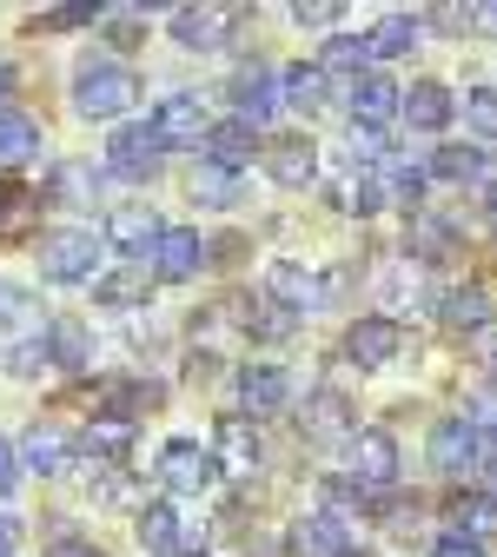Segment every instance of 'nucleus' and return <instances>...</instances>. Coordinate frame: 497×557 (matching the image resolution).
Here are the masks:
<instances>
[{
    "label": "nucleus",
    "mask_w": 497,
    "mask_h": 557,
    "mask_svg": "<svg viewBox=\"0 0 497 557\" xmlns=\"http://www.w3.org/2000/svg\"><path fill=\"white\" fill-rule=\"evenodd\" d=\"M133 74L113 60V53H87L80 66H74V107L87 113V120H120L126 107H133Z\"/></svg>",
    "instance_id": "obj_1"
},
{
    "label": "nucleus",
    "mask_w": 497,
    "mask_h": 557,
    "mask_svg": "<svg viewBox=\"0 0 497 557\" xmlns=\"http://www.w3.org/2000/svg\"><path fill=\"white\" fill-rule=\"evenodd\" d=\"M100 252H107V233L100 226H60V233L40 239V272L47 278H94Z\"/></svg>",
    "instance_id": "obj_2"
},
{
    "label": "nucleus",
    "mask_w": 497,
    "mask_h": 557,
    "mask_svg": "<svg viewBox=\"0 0 497 557\" xmlns=\"http://www.w3.org/2000/svg\"><path fill=\"white\" fill-rule=\"evenodd\" d=\"M160 484L179 492V498H199V492L220 484V458H212L199 438H166L160 445Z\"/></svg>",
    "instance_id": "obj_3"
},
{
    "label": "nucleus",
    "mask_w": 497,
    "mask_h": 557,
    "mask_svg": "<svg viewBox=\"0 0 497 557\" xmlns=\"http://www.w3.org/2000/svg\"><path fill=\"white\" fill-rule=\"evenodd\" d=\"M160 133H153V120H126V126H113V139H107V166L120 173V180H153L160 173Z\"/></svg>",
    "instance_id": "obj_4"
},
{
    "label": "nucleus",
    "mask_w": 497,
    "mask_h": 557,
    "mask_svg": "<svg viewBox=\"0 0 497 557\" xmlns=\"http://www.w3.org/2000/svg\"><path fill=\"white\" fill-rule=\"evenodd\" d=\"M359 438V418H351V398L338 385H319L306 398V445H351Z\"/></svg>",
    "instance_id": "obj_5"
},
{
    "label": "nucleus",
    "mask_w": 497,
    "mask_h": 557,
    "mask_svg": "<svg viewBox=\"0 0 497 557\" xmlns=\"http://www.w3.org/2000/svg\"><path fill=\"white\" fill-rule=\"evenodd\" d=\"M153 133H160V147H206V133H212L206 100L199 94H166L153 107Z\"/></svg>",
    "instance_id": "obj_6"
},
{
    "label": "nucleus",
    "mask_w": 497,
    "mask_h": 557,
    "mask_svg": "<svg viewBox=\"0 0 497 557\" xmlns=\"http://www.w3.org/2000/svg\"><path fill=\"white\" fill-rule=\"evenodd\" d=\"M484 458H490V445H484V432L471 425V418H445L438 438H432V465L451 471V478H464V471H477Z\"/></svg>",
    "instance_id": "obj_7"
},
{
    "label": "nucleus",
    "mask_w": 497,
    "mask_h": 557,
    "mask_svg": "<svg viewBox=\"0 0 497 557\" xmlns=\"http://www.w3.org/2000/svg\"><path fill=\"white\" fill-rule=\"evenodd\" d=\"M351 478H359L365 492H385V484L398 478V438L378 432V425H365L359 438H351Z\"/></svg>",
    "instance_id": "obj_8"
},
{
    "label": "nucleus",
    "mask_w": 497,
    "mask_h": 557,
    "mask_svg": "<svg viewBox=\"0 0 497 557\" xmlns=\"http://www.w3.org/2000/svg\"><path fill=\"white\" fill-rule=\"evenodd\" d=\"M398 345H405L398 319H359V325L345 332V359H351V366H365V372H378V366L398 359Z\"/></svg>",
    "instance_id": "obj_9"
},
{
    "label": "nucleus",
    "mask_w": 497,
    "mask_h": 557,
    "mask_svg": "<svg viewBox=\"0 0 497 557\" xmlns=\"http://www.w3.org/2000/svg\"><path fill=\"white\" fill-rule=\"evenodd\" d=\"M398 113H405V94H398L385 74H365L359 87H351V120H359L365 133H385Z\"/></svg>",
    "instance_id": "obj_10"
},
{
    "label": "nucleus",
    "mask_w": 497,
    "mask_h": 557,
    "mask_svg": "<svg viewBox=\"0 0 497 557\" xmlns=\"http://www.w3.org/2000/svg\"><path fill=\"white\" fill-rule=\"evenodd\" d=\"M265 173H272L278 186H306V180L319 173L312 139H306V133H278V139H265Z\"/></svg>",
    "instance_id": "obj_11"
},
{
    "label": "nucleus",
    "mask_w": 497,
    "mask_h": 557,
    "mask_svg": "<svg viewBox=\"0 0 497 557\" xmlns=\"http://www.w3.org/2000/svg\"><path fill=\"white\" fill-rule=\"evenodd\" d=\"M212 458H220V471H226V478H252V465H259V432L246 425V418H220Z\"/></svg>",
    "instance_id": "obj_12"
},
{
    "label": "nucleus",
    "mask_w": 497,
    "mask_h": 557,
    "mask_svg": "<svg viewBox=\"0 0 497 557\" xmlns=\"http://www.w3.org/2000/svg\"><path fill=\"white\" fill-rule=\"evenodd\" d=\"M233 107H239L246 126L278 113V81H272V66H239V74H233Z\"/></svg>",
    "instance_id": "obj_13"
},
{
    "label": "nucleus",
    "mask_w": 497,
    "mask_h": 557,
    "mask_svg": "<svg viewBox=\"0 0 497 557\" xmlns=\"http://www.w3.org/2000/svg\"><path fill=\"white\" fill-rule=\"evenodd\" d=\"M233 34V8H173V40L179 47H220Z\"/></svg>",
    "instance_id": "obj_14"
},
{
    "label": "nucleus",
    "mask_w": 497,
    "mask_h": 557,
    "mask_svg": "<svg viewBox=\"0 0 497 557\" xmlns=\"http://www.w3.org/2000/svg\"><path fill=\"white\" fill-rule=\"evenodd\" d=\"M286 398H293V379L278 372V366H246V372H239V405H246L252 418L278 411V405H286Z\"/></svg>",
    "instance_id": "obj_15"
},
{
    "label": "nucleus",
    "mask_w": 497,
    "mask_h": 557,
    "mask_svg": "<svg viewBox=\"0 0 497 557\" xmlns=\"http://www.w3.org/2000/svg\"><path fill=\"white\" fill-rule=\"evenodd\" d=\"M293 550H299V557H345L351 537H345V524H338L332 511H312V518L293 524Z\"/></svg>",
    "instance_id": "obj_16"
},
{
    "label": "nucleus",
    "mask_w": 497,
    "mask_h": 557,
    "mask_svg": "<svg viewBox=\"0 0 497 557\" xmlns=\"http://www.w3.org/2000/svg\"><path fill=\"white\" fill-rule=\"evenodd\" d=\"M153 272L160 278H192L199 272V233L192 226H166L160 246H153Z\"/></svg>",
    "instance_id": "obj_17"
},
{
    "label": "nucleus",
    "mask_w": 497,
    "mask_h": 557,
    "mask_svg": "<svg viewBox=\"0 0 497 557\" xmlns=\"http://www.w3.org/2000/svg\"><path fill=\"white\" fill-rule=\"evenodd\" d=\"M34 220H40V193L27 180H0V239H27Z\"/></svg>",
    "instance_id": "obj_18"
},
{
    "label": "nucleus",
    "mask_w": 497,
    "mask_h": 557,
    "mask_svg": "<svg viewBox=\"0 0 497 557\" xmlns=\"http://www.w3.org/2000/svg\"><path fill=\"white\" fill-rule=\"evenodd\" d=\"M405 120H411V133H445L451 126V94L438 81H418L405 94Z\"/></svg>",
    "instance_id": "obj_19"
},
{
    "label": "nucleus",
    "mask_w": 497,
    "mask_h": 557,
    "mask_svg": "<svg viewBox=\"0 0 497 557\" xmlns=\"http://www.w3.org/2000/svg\"><path fill=\"white\" fill-rule=\"evenodd\" d=\"M252 147H259V139H252V126H246V120H220V126L206 133V153H212V166H233V173L252 160Z\"/></svg>",
    "instance_id": "obj_20"
},
{
    "label": "nucleus",
    "mask_w": 497,
    "mask_h": 557,
    "mask_svg": "<svg viewBox=\"0 0 497 557\" xmlns=\"http://www.w3.org/2000/svg\"><path fill=\"white\" fill-rule=\"evenodd\" d=\"M40 153V120H27V113H0V166H27Z\"/></svg>",
    "instance_id": "obj_21"
},
{
    "label": "nucleus",
    "mask_w": 497,
    "mask_h": 557,
    "mask_svg": "<svg viewBox=\"0 0 497 557\" xmlns=\"http://www.w3.org/2000/svg\"><path fill=\"white\" fill-rule=\"evenodd\" d=\"M87 352H94V332H87L80 319H60V325L47 332V359H53L60 372H80V366H87Z\"/></svg>",
    "instance_id": "obj_22"
},
{
    "label": "nucleus",
    "mask_w": 497,
    "mask_h": 557,
    "mask_svg": "<svg viewBox=\"0 0 497 557\" xmlns=\"http://www.w3.org/2000/svg\"><path fill=\"white\" fill-rule=\"evenodd\" d=\"M445 325L464 332V338L484 332V325H490V299H484V286H451V293H445Z\"/></svg>",
    "instance_id": "obj_23"
},
{
    "label": "nucleus",
    "mask_w": 497,
    "mask_h": 557,
    "mask_svg": "<svg viewBox=\"0 0 497 557\" xmlns=\"http://www.w3.org/2000/svg\"><path fill=\"white\" fill-rule=\"evenodd\" d=\"M0 338H27V345H40L47 332H40V299H27V293H0Z\"/></svg>",
    "instance_id": "obj_24"
},
{
    "label": "nucleus",
    "mask_w": 497,
    "mask_h": 557,
    "mask_svg": "<svg viewBox=\"0 0 497 557\" xmlns=\"http://www.w3.org/2000/svg\"><path fill=\"white\" fill-rule=\"evenodd\" d=\"M139 544L153 557H179V511L173 505H147L139 511Z\"/></svg>",
    "instance_id": "obj_25"
},
{
    "label": "nucleus",
    "mask_w": 497,
    "mask_h": 557,
    "mask_svg": "<svg viewBox=\"0 0 497 557\" xmlns=\"http://www.w3.org/2000/svg\"><path fill=\"white\" fill-rule=\"evenodd\" d=\"M160 233H166V220H153V213H139V206H126V213H113V246H126V252H147V246H160Z\"/></svg>",
    "instance_id": "obj_26"
},
{
    "label": "nucleus",
    "mask_w": 497,
    "mask_h": 557,
    "mask_svg": "<svg viewBox=\"0 0 497 557\" xmlns=\"http://www.w3.org/2000/svg\"><path fill=\"white\" fill-rule=\"evenodd\" d=\"M365 60H372V40H365V34H332V40H325V53H319L325 74H359Z\"/></svg>",
    "instance_id": "obj_27"
},
{
    "label": "nucleus",
    "mask_w": 497,
    "mask_h": 557,
    "mask_svg": "<svg viewBox=\"0 0 497 557\" xmlns=\"http://www.w3.org/2000/svg\"><path fill=\"white\" fill-rule=\"evenodd\" d=\"M192 199H199V206H233V199H239V173L206 160V166L192 173Z\"/></svg>",
    "instance_id": "obj_28"
},
{
    "label": "nucleus",
    "mask_w": 497,
    "mask_h": 557,
    "mask_svg": "<svg viewBox=\"0 0 497 557\" xmlns=\"http://www.w3.org/2000/svg\"><path fill=\"white\" fill-rule=\"evenodd\" d=\"M365 40H372V60H392V53H405V47L418 40V21H411V14H385Z\"/></svg>",
    "instance_id": "obj_29"
},
{
    "label": "nucleus",
    "mask_w": 497,
    "mask_h": 557,
    "mask_svg": "<svg viewBox=\"0 0 497 557\" xmlns=\"http://www.w3.org/2000/svg\"><path fill=\"white\" fill-rule=\"evenodd\" d=\"M286 100H293L299 113H319V107H325V66H319V60L286 74Z\"/></svg>",
    "instance_id": "obj_30"
},
{
    "label": "nucleus",
    "mask_w": 497,
    "mask_h": 557,
    "mask_svg": "<svg viewBox=\"0 0 497 557\" xmlns=\"http://www.w3.org/2000/svg\"><path fill=\"white\" fill-rule=\"evenodd\" d=\"M27 465H34V471H60V465H66V438H60L53 425H34V432H27Z\"/></svg>",
    "instance_id": "obj_31"
},
{
    "label": "nucleus",
    "mask_w": 497,
    "mask_h": 557,
    "mask_svg": "<svg viewBox=\"0 0 497 557\" xmlns=\"http://www.w3.org/2000/svg\"><path fill=\"white\" fill-rule=\"evenodd\" d=\"M107 8H94V0H60V8H40L34 27H94Z\"/></svg>",
    "instance_id": "obj_32"
},
{
    "label": "nucleus",
    "mask_w": 497,
    "mask_h": 557,
    "mask_svg": "<svg viewBox=\"0 0 497 557\" xmlns=\"http://www.w3.org/2000/svg\"><path fill=\"white\" fill-rule=\"evenodd\" d=\"M464 120H471L484 139H497V87H471V94H464Z\"/></svg>",
    "instance_id": "obj_33"
},
{
    "label": "nucleus",
    "mask_w": 497,
    "mask_h": 557,
    "mask_svg": "<svg viewBox=\"0 0 497 557\" xmlns=\"http://www.w3.org/2000/svg\"><path fill=\"white\" fill-rule=\"evenodd\" d=\"M432 166H438L445 180H477V173H484V153H477V147H445Z\"/></svg>",
    "instance_id": "obj_34"
},
{
    "label": "nucleus",
    "mask_w": 497,
    "mask_h": 557,
    "mask_svg": "<svg viewBox=\"0 0 497 557\" xmlns=\"http://www.w3.org/2000/svg\"><path fill=\"white\" fill-rule=\"evenodd\" d=\"M432 557H484V544H477V531H445L432 544Z\"/></svg>",
    "instance_id": "obj_35"
},
{
    "label": "nucleus",
    "mask_w": 497,
    "mask_h": 557,
    "mask_svg": "<svg viewBox=\"0 0 497 557\" xmlns=\"http://www.w3.org/2000/svg\"><path fill=\"white\" fill-rule=\"evenodd\" d=\"M338 14H345V8H332V0H299V8H293L299 27H332Z\"/></svg>",
    "instance_id": "obj_36"
},
{
    "label": "nucleus",
    "mask_w": 497,
    "mask_h": 557,
    "mask_svg": "<svg viewBox=\"0 0 497 557\" xmlns=\"http://www.w3.org/2000/svg\"><path fill=\"white\" fill-rule=\"evenodd\" d=\"M464 352H471V359H484V366H497V319H490L484 332H471V338H464Z\"/></svg>",
    "instance_id": "obj_37"
},
{
    "label": "nucleus",
    "mask_w": 497,
    "mask_h": 557,
    "mask_svg": "<svg viewBox=\"0 0 497 557\" xmlns=\"http://www.w3.org/2000/svg\"><path fill=\"white\" fill-rule=\"evenodd\" d=\"M100 293H107V299H139V293H147V286H139V272H120V278H107Z\"/></svg>",
    "instance_id": "obj_38"
},
{
    "label": "nucleus",
    "mask_w": 497,
    "mask_h": 557,
    "mask_svg": "<svg viewBox=\"0 0 497 557\" xmlns=\"http://www.w3.org/2000/svg\"><path fill=\"white\" fill-rule=\"evenodd\" d=\"M47 557H107V550H100V544H87V537H60Z\"/></svg>",
    "instance_id": "obj_39"
},
{
    "label": "nucleus",
    "mask_w": 497,
    "mask_h": 557,
    "mask_svg": "<svg viewBox=\"0 0 497 557\" xmlns=\"http://www.w3.org/2000/svg\"><path fill=\"white\" fill-rule=\"evenodd\" d=\"M14 478H21V458H14L8 438H0V492H14Z\"/></svg>",
    "instance_id": "obj_40"
},
{
    "label": "nucleus",
    "mask_w": 497,
    "mask_h": 557,
    "mask_svg": "<svg viewBox=\"0 0 497 557\" xmlns=\"http://www.w3.org/2000/svg\"><path fill=\"white\" fill-rule=\"evenodd\" d=\"M471 14V27H484V34H497V0H484V8H464Z\"/></svg>",
    "instance_id": "obj_41"
},
{
    "label": "nucleus",
    "mask_w": 497,
    "mask_h": 557,
    "mask_svg": "<svg viewBox=\"0 0 497 557\" xmlns=\"http://www.w3.org/2000/svg\"><path fill=\"white\" fill-rule=\"evenodd\" d=\"M14 544H21V524H14V518H8V511H0V557H8V550H14Z\"/></svg>",
    "instance_id": "obj_42"
},
{
    "label": "nucleus",
    "mask_w": 497,
    "mask_h": 557,
    "mask_svg": "<svg viewBox=\"0 0 497 557\" xmlns=\"http://www.w3.org/2000/svg\"><path fill=\"white\" fill-rule=\"evenodd\" d=\"M8 87H14V74H8V66H0V94H8Z\"/></svg>",
    "instance_id": "obj_43"
},
{
    "label": "nucleus",
    "mask_w": 497,
    "mask_h": 557,
    "mask_svg": "<svg viewBox=\"0 0 497 557\" xmlns=\"http://www.w3.org/2000/svg\"><path fill=\"white\" fill-rule=\"evenodd\" d=\"M345 557H378V550H345Z\"/></svg>",
    "instance_id": "obj_44"
},
{
    "label": "nucleus",
    "mask_w": 497,
    "mask_h": 557,
    "mask_svg": "<svg viewBox=\"0 0 497 557\" xmlns=\"http://www.w3.org/2000/svg\"><path fill=\"white\" fill-rule=\"evenodd\" d=\"M179 557H206V550H179Z\"/></svg>",
    "instance_id": "obj_45"
}]
</instances>
